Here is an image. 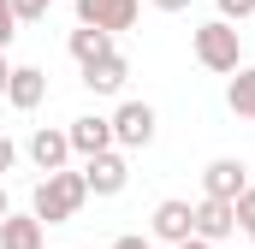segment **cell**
<instances>
[{"mask_svg": "<svg viewBox=\"0 0 255 249\" xmlns=\"http://www.w3.org/2000/svg\"><path fill=\"white\" fill-rule=\"evenodd\" d=\"M83 202H89L83 172L60 166V172H48V178L36 184V196H30V214H36L42 226H65V220H77V214H83Z\"/></svg>", "mask_w": 255, "mask_h": 249, "instance_id": "6da1fadb", "label": "cell"}, {"mask_svg": "<svg viewBox=\"0 0 255 249\" xmlns=\"http://www.w3.org/2000/svg\"><path fill=\"white\" fill-rule=\"evenodd\" d=\"M190 48H196V65L214 71V77H232V71L244 65V36H238L232 18H208V24H196Z\"/></svg>", "mask_w": 255, "mask_h": 249, "instance_id": "7a4b0ae2", "label": "cell"}, {"mask_svg": "<svg viewBox=\"0 0 255 249\" xmlns=\"http://www.w3.org/2000/svg\"><path fill=\"white\" fill-rule=\"evenodd\" d=\"M107 119H113V148H125V154H130V148H148L154 130H160V119H154L148 101H119Z\"/></svg>", "mask_w": 255, "mask_h": 249, "instance_id": "3957f363", "label": "cell"}, {"mask_svg": "<svg viewBox=\"0 0 255 249\" xmlns=\"http://www.w3.org/2000/svg\"><path fill=\"white\" fill-rule=\"evenodd\" d=\"M83 184H89V196H119V190L130 184L125 148H101V154H89V160H83Z\"/></svg>", "mask_w": 255, "mask_h": 249, "instance_id": "277c9868", "label": "cell"}, {"mask_svg": "<svg viewBox=\"0 0 255 249\" xmlns=\"http://www.w3.org/2000/svg\"><path fill=\"white\" fill-rule=\"evenodd\" d=\"M190 232H196V238H208V244H232V232H238L232 202H220V196H202V202H190Z\"/></svg>", "mask_w": 255, "mask_h": 249, "instance_id": "5b68a950", "label": "cell"}, {"mask_svg": "<svg viewBox=\"0 0 255 249\" xmlns=\"http://www.w3.org/2000/svg\"><path fill=\"white\" fill-rule=\"evenodd\" d=\"M136 12H142V0H77V24H95V30H107V36L130 30Z\"/></svg>", "mask_w": 255, "mask_h": 249, "instance_id": "8992f818", "label": "cell"}, {"mask_svg": "<svg viewBox=\"0 0 255 249\" xmlns=\"http://www.w3.org/2000/svg\"><path fill=\"white\" fill-rule=\"evenodd\" d=\"M125 83H130V60L119 48L83 65V89H89V95H125Z\"/></svg>", "mask_w": 255, "mask_h": 249, "instance_id": "52a82bcc", "label": "cell"}, {"mask_svg": "<svg viewBox=\"0 0 255 249\" xmlns=\"http://www.w3.org/2000/svg\"><path fill=\"white\" fill-rule=\"evenodd\" d=\"M42 101H48V71H42V65H12V77H6V107L36 113Z\"/></svg>", "mask_w": 255, "mask_h": 249, "instance_id": "ba28073f", "label": "cell"}, {"mask_svg": "<svg viewBox=\"0 0 255 249\" xmlns=\"http://www.w3.org/2000/svg\"><path fill=\"white\" fill-rule=\"evenodd\" d=\"M24 148H30L36 172H60V166H71V136H65V130H54V124H36Z\"/></svg>", "mask_w": 255, "mask_h": 249, "instance_id": "9c48e42d", "label": "cell"}, {"mask_svg": "<svg viewBox=\"0 0 255 249\" xmlns=\"http://www.w3.org/2000/svg\"><path fill=\"white\" fill-rule=\"evenodd\" d=\"M250 184V166L244 160H232V154H220V160H208L202 166V196H220V202H238V190Z\"/></svg>", "mask_w": 255, "mask_h": 249, "instance_id": "30bf717a", "label": "cell"}, {"mask_svg": "<svg viewBox=\"0 0 255 249\" xmlns=\"http://www.w3.org/2000/svg\"><path fill=\"white\" fill-rule=\"evenodd\" d=\"M65 136H71V154H101V148H113V119H101V113H83V119L65 124Z\"/></svg>", "mask_w": 255, "mask_h": 249, "instance_id": "8fae6325", "label": "cell"}, {"mask_svg": "<svg viewBox=\"0 0 255 249\" xmlns=\"http://www.w3.org/2000/svg\"><path fill=\"white\" fill-rule=\"evenodd\" d=\"M148 232H154L160 244H184V238H190V202H178V196L154 202V214H148Z\"/></svg>", "mask_w": 255, "mask_h": 249, "instance_id": "7c38bea8", "label": "cell"}, {"mask_svg": "<svg viewBox=\"0 0 255 249\" xmlns=\"http://www.w3.org/2000/svg\"><path fill=\"white\" fill-rule=\"evenodd\" d=\"M0 249H48V226L36 214H6L0 220Z\"/></svg>", "mask_w": 255, "mask_h": 249, "instance_id": "4fadbf2b", "label": "cell"}, {"mask_svg": "<svg viewBox=\"0 0 255 249\" xmlns=\"http://www.w3.org/2000/svg\"><path fill=\"white\" fill-rule=\"evenodd\" d=\"M65 48H71V60H77V65H89V60H101V54H113V36L95 30V24H77V30L65 36Z\"/></svg>", "mask_w": 255, "mask_h": 249, "instance_id": "5bb4252c", "label": "cell"}, {"mask_svg": "<svg viewBox=\"0 0 255 249\" xmlns=\"http://www.w3.org/2000/svg\"><path fill=\"white\" fill-rule=\"evenodd\" d=\"M226 107H232L238 119L255 124V65H238V71H232V83H226Z\"/></svg>", "mask_w": 255, "mask_h": 249, "instance_id": "9a60e30c", "label": "cell"}, {"mask_svg": "<svg viewBox=\"0 0 255 249\" xmlns=\"http://www.w3.org/2000/svg\"><path fill=\"white\" fill-rule=\"evenodd\" d=\"M232 214H238V226H244V232L255 226V184H244V190H238V202H232Z\"/></svg>", "mask_w": 255, "mask_h": 249, "instance_id": "2e32d148", "label": "cell"}, {"mask_svg": "<svg viewBox=\"0 0 255 249\" xmlns=\"http://www.w3.org/2000/svg\"><path fill=\"white\" fill-rule=\"evenodd\" d=\"M48 6H54V0H12L18 24H42V18H48Z\"/></svg>", "mask_w": 255, "mask_h": 249, "instance_id": "e0dca14e", "label": "cell"}, {"mask_svg": "<svg viewBox=\"0 0 255 249\" xmlns=\"http://www.w3.org/2000/svg\"><path fill=\"white\" fill-rule=\"evenodd\" d=\"M12 36H18V12H12V0L0 6V54L12 48Z\"/></svg>", "mask_w": 255, "mask_h": 249, "instance_id": "ac0fdd59", "label": "cell"}, {"mask_svg": "<svg viewBox=\"0 0 255 249\" xmlns=\"http://www.w3.org/2000/svg\"><path fill=\"white\" fill-rule=\"evenodd\" d=\"M255 12V0H220V18H232V24H244Z\"/></svg>", "mask_w": 255, "mask_h": 249, "instance_id": "d6986e66", "label": "cell"}, {"mask_svg": "<svg viewBox=\"0 0 255 249\" xmlns=\"http://www.w3.org/2000/svg\"><path fill=\"white\" fill-rule=\"evenodd\" d=\"M12 160H18V142H12V136H0V178L12 172Z\"/></svg>", "mask_w": 255, "mask_h": 249, "instance_id": "ffe728a7", "label": "cell"}, {"mask_svg": "<svg viewBox=\"0 0 255 249\" xmlns=\"http://www.w3.org/2000/svg\"><path fill=\"white\" fill-rule=\"evenodd\" d=\"M113 249H154V244H148V238H136V232H125V238H119Z\"/></svg>", "mask_w": 255, "mask_h": 249, "instance_id": "44dd1931", "label": "cell"}, {"mask_svg": "<svg viewBox=\"0 0 255 249\" xmlns=\"http://www.w3.org/2000/svg\"><path fill=\"white\" fill-rule=\"evenodd\" d=\"M196 0H154V12H190Z\"/></svg>", "mask_w": 255, "mask_h": 249, "instance_id": "7402d4cb", "label": "cell"}, {"mask_svg": "<svg viewBox=\"0 0 255 249\" xmlns=\"http://www.w3.org/2000/svg\"><path fill=\"white\" fill-rule=\"evenodd\" d=\"M172 249H220V244H208V238H196V232H190L184 244H172Z\"/></svg>", "mask_w": 255, "mask_h": 249, "instance_id": "603a6c76", "label": "cell"}, {"mask_svg": "<svg viewBox=\"0 0 255 249\" xmlns=\"http://www.w3.org/2000/svg\"><path fill=\"white\" fill-rule=\"evenodd\" d=\"M6 77H12V60L0 54V101H6Z\"/></svg>", "mask_w": 255, "mask_h": 249, "instance_id": "cb8c5ba5", "label": "cell"}, {"mask_svg": "<svg viewBox=\"0 0 255 249\" xmlns=\"http://www.w3.org/2000/svg\"><path fill=\"white\" fill-rule=\"evenodd\" d=\"M12 214V196H6V178H0V220Z\"/></svg>", "mask_w": 255, "mask_h": 249, "instance_id": "d4e9b609", "label": "cell"}, {"mask_svg": "<svg viewBox=\"0 0 255 249\" xmlns=\"http://www.w3.org/2000/svg\"><path fill=\"white\" fill-rule=\"evenodd\" d=\"M250 249H255V226H250Z\"/></svg>", "mask_w": 255, "mask_h": 249, "instance_id": "484cf974", "label": "cell"}, {"mask_svg": "<svg viewBox=\"0 0 255 249\" xmlns=\"http://www.w3.org/2000/svg\"><path fill=\"white\" fill-rule=\"evenodd\" d=\"M0 6H6V0H0Z\"/></svg>", "mask_w": 255, "mask_h": 249, "instance_id": "4316f807", "label": "cell"}]
</instances>
